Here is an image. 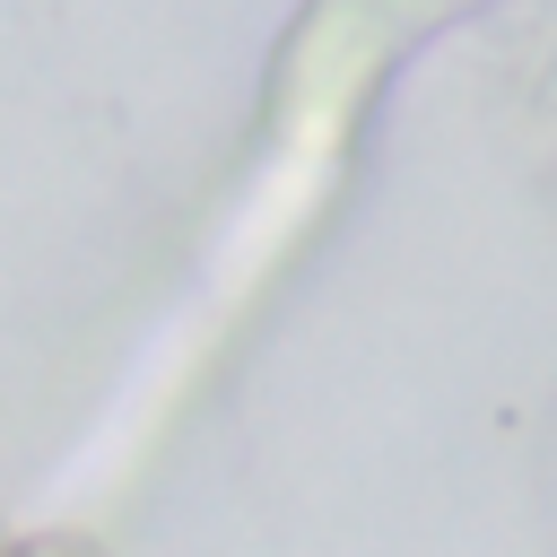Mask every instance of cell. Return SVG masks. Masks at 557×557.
<instances>
[{"instance_id":"cell-1","label":"cell","mask_w":557,"mask_h":557,"mask_svg":"<svg viewBox=\"0 0 557 557\" xmlns=\"http://www.w3.org/2000/svg\"><path fill=\"white\" fill-rule=\"evenodd\" d=\"M0 557H113V548L87 540V531H35V540H9Z\"/></svg>"}]
</instances>
